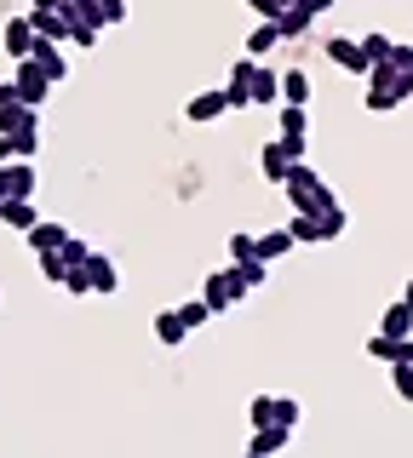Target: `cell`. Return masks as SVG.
Here are the masks:
<instances>
[{
    "label": "cell",
    "instance_id": "obj_1",
    "mask_svg": "<svg viewBox=\"0 0 413 458\" xmlns=\"http://www.w3.org/2000/svg\"><path fill=\"white\" fill-rule=\"evenodd\" d=\"M288 200H293V212H327V207H339L333 200V190L322 183V172L310 166V161H293V172H288Z\"/></svg>",
    "mask_w": 413,
    "mask_h": 458
},
{
    "label": "cell",
    "instance_id": "obj_2",
    "mask_svg": "<svg viewBox=\"0 0 413 458\" xmlns=\"http://www.w3.org/2000/svg\"><path fill=\"white\" fill-rule=\"evenodd\" d=\"M12 81H18V104H30V109H47L52 75H47V69L35 64V57H23V64H18V75H12Z\"/></svg>",
    "mask_w": 413,
    "mask_h": 458
},
{
    "label": "cell",
    "instance_id": "obj_3",
    "mask_svg": "<svg viewBox=\"0 0 413 458\" xmlns=\"http://www.w3.org/2000/svg\"><path fill=\"white\" fill-rule=\"evenodd\" d=\"M202 298H207V310H212V315H230V310L241 304V281H236V269H219V276H207Z\"/></svg>",
    "mask_w": 413,
    "mask_h": 458
},
{
    "label": "cell",
    "instance_id": "obj_4",
    "mask_svg": "<svg viewBox=\"0 0 413 458\" xmlns=\"http://www.w3.org/2000/svg\"><path fill=\"white\" fill-rule=\"evenodd\" d=\"M322 52L333 57L339 69L362 75V81H367V69H374V57H367V52H362V40H350V35H333V40H322Z\"/></svg>",
    "mask_w": 413,
    "mask_h": 458
},
{
    "label": "cell",
    "instance_id": "obj_5",
    "mask_svg": "<svg viewBox=\"0 0 413 458\" xmlns=\"http://www.w3.org/2000/svg\"><path fill=\"white\" fill-rule=\"evenodd\" d=\"M35 23H30V12H23V18H12L6 29H0V47H6V57H18V64H23V57H35Z\"/></svg>",
    "mask_w": 413,
    "mask_h": 458
},
{
    "label": "cell",
    "instance_id": "obj_6",
    "mask_svg": "<svg viewBox=\"0 0 413 458\" xmlns=\"http://www.w3.org/2000/svg\"><path fill=\"white\" fill-rule=\"evenodd\" d=\"M35 195V166L30 161H6L0 166V200H30Z\"/></svg>",
    "mask_w": 413,
    "mask_h": 458
},
{
    "label": "cell",
    "instance_id": "obj_7",
    "mask_svg": "<svg viewBox=\"0 0 413 458\" xmlns=\"http://www.w3.org/2000/svg\"><path fill=\"white\" fill-rule=\"evenodd\" d=\"M0 138H40V109H30V104L0 109Z\"/></svg>",
    "mask_w": 413,
    "mask_h": 458
},
{
    "label": "cell",
    "instance_id": "obj_8",
    "mask_svg": "<svg viewBox=\"0 0 413 458\" xmlns=\"http://www.w3.org/2000/svg\"><path fill=\"white\" fill-rule=\"evenodd\" d=\"M367 86H374V92H391V98H402V104L413 98V75H402L396 64H374V69H367Z\"/></svg>",
    "mask_w": 413,
    "mask_h": 458
},
{
    "label": "cell",
    "instance_id": "obj_9",
    "mask_svg": "<svg viewBox=\"0 0 413 458\" xmlns=\"http://www.w3.org/2000/svg\"><path fill=\"white\" fill-rule=\"evenodd\" d=\"M367 355H374V361H391V367H413V333H408V338L374 333V338H367Z\"/></svg>",
    "mask_w": 413,
    "mask_h": 458
},
{
    "label": "cell",
    "instance_id": "obj_10",
    "mask_svg": "<svg viewBox=\"0 0 413 458\" xmlns=\"http://www.w3.org/2000/svg\"><path fill=\"white\" fill-rule=\"evenodd\" d=\"M224 109H230V98H224V92H195L190 104H184V121H190V126H212Z\"/></svg>",
    "mask_w": 413,
    "mask_h": 458
},
{
    "label": "cell",
    "instance_id": "obj_11",
    "mask_svg": "<svg viewBox=\"0 0 413 458\" xmlns=\"http://www.w3.org/2000/svg\"><path fill=\"white\" fill-rule=\"evenodd\" d=\"M253 69H259V57H236L230 64V86H224V98H230V109H247V86H253Z\"/></svg>",
    "mask_w": 413,
    "mask_h": 458
},
{
    "label": "cell",
    "instance_id": "obj_12",
    "mask_svg": "<svg viewBox=\"0 0 413 458\" xmlns=\"http://www.w3.org/2000/svg\"><path fill=\"white\" fill-rule=\"evenodd\" d=\"M247 98H253V104H264V109H276V104H281V75H276L270 64H259V69H253Z\"/></svg>",
    "mask_w": 413,
    "mask_h": 458
},
{
    "label": "cell",
    "instance_id": "obj_13",
    "mask_svg": "<svg viewBox=\"0 0 413 458\" xmlns=\"http://www.w3.org/2000/svg\"><path fill=\"white\" fill-rule=\"evenodd\" d=\"M30 23H35L40 40H58V47L69 40V18H64V12H52V6H30Z\"/></svg>",
    "mask_w": 413,
    "mask_h": 458
},
{
    "label": "cell",
    "instance_id": "obj_14",
    "mask_svg": "<svg viewBox=\"0 0 413 458\" xmlns=\"http://www.w3.org/2000/svg\"><path fill=\"white\" fill-rule=\"evenodd\" d=\"M259 166H264V178H270V183H288V172H293V155L281 149V138H270L264 149H259Z\"/></svg>",
    "mask_w": 413,
    "mask_h": 458
},
{
    "label": "cell",
    "instance_id": "obj_15",
    "mask_svg": "<svg viewBox=\"0 0 413 458\" xmlns=\"http://www.w3.org/2000/svg\"><path fill=\"white\" fill-rule=\"evenodd\" d=\"M310 23H316V12L305 6V0H293L288 12L276 18V29H281V40H298V35H310Z\"/></svg>",
    "mask_w": 413,
    "mask_h": 458
},
{
    "label": "cell",
    "instance_id": "obj_16",
    "mask_svg": "<svg viewBox=\"0 0 413 458\" xmlns=\"http://www.w3.org/2000/svg\"><path fill=\"white\" fill-rule=\"evenodd\" d=\"M276 138H310V109H305V104H281Z\"/></svg>",
    "mask_w": 413,
    "mask_h": 458
},
{
    "label": "cell",
    "instance_id": "obj_17",
    "mask_svg": "<svg viewBox=\"0 0 413 458\" xmlns=\"http://www.w3.org/2000/svg\"><path fill=\"white\" fill-rule=\"evenodd\" d=\"M293 247H298L293 229H264V235H259V258H264V264H281Z\"/></svg>",
    "mask_w": 413,
    "mask_h": 458
},
{
    "label": "cell",
    "instance_id": "obj_18",
    "mask_svg": "<svg viewBox=\"0 0 413 458\" xmlns=\"http://www.w3.org/2000/svg\"><path fill=\"white\" fill-rule=\"evenodd\" d=\"M35 64L52 75V86H58V81L69 75V64H64V47H58V40H35Z\"/></svg>",
    "mask_w": 413,
    "mask_h": 458
},
{
    "label": "cell",
    "instance_id": "obj_19",
    "mask_svg": "<svg viewBox=\"0 0 413 458\" xmlns=\"http://www.w3.org/2000/svg\"><path fill=\"white\" fill-rule=\"evenodd\" d=\"M310 75L305 69H281V104H310Z\"/></svg>",
    "mask_w": 413,
    "mask_h": 458
},
{
    "label": "cell",
    "instance_id": "obj_20",
    "mask_svg": "<svg viewBox=\"0 0 413 458\" xmlns=\"http://www.w3.org/2000/svg\"><path fill=\"white\" fill-rule=\"evenodd\" d=\"M0 224L6 229H35V200H0Z\"/></svg>",
    "mask_w": 413,
    "mask_h": 458
},
{
    "label": "cell",
    "instance_id": "obj_21",
    "mask_svg": "<svg viewBox=\"0 0 413 458\" xmlns=\"http://www.w3.org/2000/svg\"><path fill=\"white\" fill-rule=\"evenodd\" d=\"M184 333H190V327H184V315H178V310H161V315H155V338H161L167 350H178Z\"/></svg>",
    "mask_w": 413,
    "mask_h": 458
},
{
    "label": "cell",
    "instance_id": "obj_22",
    "mask_svg": "<svg viewBox=\"0 0 413 458\" xmlns=\"http://www.w3.org/2000/svg\"><path fill=\"white\" fill-rule=\"evenodd\" d=\"M87 276H92V293H116V286H121L116 264H109L104 252H92V258H87Z\"/></svg>",
    "mask_w": 413,
    "mask_h": 458
},
{
    "label": "cell",
    "instance_id": "obj_23",
    "mask_svg": "<svg viewBox=\"0 0 413 458\" xmlns=\"http://www.w3.org/2000/svg\"><path fill=\"white\" fill-rule=\"evenodd\" d=\"M64 241H69V229H64V224H47V218H40V224L30 229V247H35V252H58Z\"/></svg>",
    "mask_w": 413,
    "mask_h": 458
},
{
    "label": "cell",
    "instance_id": "obj_24",
    "mask_svg": "<svg viewBox=\"0 0 413 458\" xmlns=\"http://www.w3.org/2000/svg\"><path fill=\"white\" fill-rule=\"evenodd\" d=\"M379 333H384V338H408V333H413V310H408V304H391V310L379 315Z\"/></svg>",
    "mask_w": 413,
    "mask_h": 458
},
{
    "label": "cell",
    "instance_id": "obj_25",
    "mask_svg": "<svg viewBox=\"0 0 413 458\" xmlns=\"http://www.w3.org/2000/svg\"><path fill=\"white\" fill-rule=\"evenodd\" d=\"M288 436H293L288 424H270V429H259V436H253V453H259V458H276L281 447H288Z\"/></svg>",
    "mask_w": 413,
    "mask_h": 458
},
{
    "label": "cell",
    "instance_id": "obj_26",
    "mask_svg": "<svg viewBox=\"0 0 413 458\" xmlns=\"http://www.w3.org/2000/svg\"><path fill=\"white\" fill-rule=\"evenodd\" d=\"M230 269H236L241 293H253V286H264V281H270V264H264V258H241V264H230Z\"/></svg>",
    "mask_w": 413,
    "mask_h": 458
},
{
    "label": "cell",
    "instance_id": "obj_27",
    "mask_svg": "<svg viewBox=\"0 0 413 458\" xmlns=\"http://www.w3.org/2000/svg\"><path fill=\"white\" fill-rule=\"evenodd\" d=\"M276 47H281V29L264 18V23H259V29L247 35V57H264V52H276Z\"/></svg>",
    "mask_w": 413,
    "mask_h": 458
},
{
    "label": "cell",
    "instance_id": "obj_28",
    "mask_svg": "<svg viewBox=\"0 0 413 458\" xmlns=\"http://www.w3.org/2000/svg\"><path fill=\"white\" fill-rule=\"evenodd\" d=\"M293 241H298V247H310V241H327L322 235V218H316V212H293Z\"/></svg>",
    "mask_w": 413,
    "mask_h": 458
},
{
    "label": "cell",
    "instance_id": "obj_29",
    "mask_svg": "<svg viewBox=\"0 0 413 458\" xmlns=\"http://www.w3.org/2000/svg\"><path fill=\"white\" fill-rule=\"evenodd\" d=\"M35 258H40V276L64 286V276H69V258H64V252H35Z\"/></svg>",
    "mask_w": 413,
    "mask_h": 458
},
{
    "label": "cell",
    "instance_id": "obj_30",
    "mask_svg": "<svg viewBox=\"0 0 413 458\" xmlns=\"http://www.w3.org/2000/svg\"><path fill=\"white\" fill-rule=\"evenodd\" d=\"M362 52L374 57V64H391V57H396V40H391V35H367V40H362Z\"/></svg>",
    "mask_w": 413,
    "mask_h": 458
},
{
    "label": "cell",
    "instance_id": "obj_31",
    "mask_svg": "<svg viewBox=\"0 0 413 458\" xmlns=\"http://www.w3.org/2000/svg\"><path fill=\"white\" fill-rule=\"evenodd\" d=\"M241 258H259V235H247V229L230 235V264H241Z\"/></svg>",
    "mask_w": 413,
    "mask_h": 458
},
{
    "label": "cell",
    "instance_id": "obj_32",
    "mask_svg": "<svg viewBox=\"0 0 413 458\" xmlns=\"http://www.w3.org/2000/svg\"><path fill=\"white\" fill-rule=\"evenodd\" d=\"M276 424V395H253V429Z\"/></svg>",
    "mask_w": 413,
    "mask_h": 458
},
{
    "label": "cell",
    "instance_id": "obj_33",
    "mask_svg": "<svg viewBox=\"0 0 413 458\" xmlns=\"http://www.w3.org/2000/svg\"><path fill=\"white\" fill-rule=\"evenodd\" d=\"M316 218H322V235H327V241L345 235V207H327V212H316Z\"/></svg>",
    "mask_w": 413,
    "mask_h": 458
},
{
    "label": "cell",
    "instance_id": "obj_34",
    "mask_svg": "<svg viewBox=\"0 0 413 458\" xmlns=\"http://www.w3.org/2000/svg\"><path fill=\"white\" fill-rule=\"evenodd\" d=\"M178 315H184V327H190V333H195V327H202L212 310H207V298H190V304H178Z\"/></svg>",
    "mask_w": 413,
    "mask_h": 458
},
{
    "label": "cell",
    "instance_id": "obj_35",
    "mask_svg": "<svg viewBox=\"0 0 413 458\" xmlns=\"http://www.w3.org/2000/svg\"><path fill=\"white\" fill-rule=\"evenodd\" d=\"M391 390L413 407V367H391Z\"/></svg>",
    "mask_w": 413,
    "mask_h": 458
},
{
    "label": "cell",
    "instance_id": "obj_36",
    "mask_svg": "<svg viewBox=\"0 0 413 458\" xmlns=\"http://www.w3.org/2000/svg\"><path fill=\"white\" fill-rule=\"evenodd\" d=\"M69 47H98V23H69Z\"/></svg>",
    "mask_w": 413,
    "mask_h": 458
},
{
    "label": "cell",
    "instance_id": "obj_37",
    "mask_svg": "<svg viewBox=\"0 0 413 458\" xmlns=\"http://www.w3.org/2000/svg\"><path fill=\"white\" fill-rule=\"evenodd\" d=\"M362 104L374 109V114H384V109H396V104H402V98H391V92H374V86H367V92H362Z\"/></svg>",
    "mask_w": 413,
    "mask_h": 458
},
{
    "label": "cell",
    "instance_id": "obj_38",
    "mask_svg": "<svg viewBox=\"0 0 413 458\" xmlns=\"http://www.w3.org/2000/svg\"><path fill=\"white\" fill-rule=\"evenodd\" d=\"M276 424H288V429L298 424V401L293 395H276Z\"/></svg>",
    "mask_w": 413,
    "mask_h": 458
},
{
    "label": "cell",
    "instance_id": "obj_39",
    "mask_svg": "<svg viewBox=\"0 0 413 458\" xmlns=\"http://www.w3.org/2000/svg\"><path fill=\"white\" fill-rule=\"evenodd\" d=\"M98 18H104V23H121L126 18V0H98Z\"/></svg>",
    "mask_w": 413,
    "mask_h": 458
},
{
    "label": "cell",
    "instance_id": "obj_40",
    "mask_svg": "<svg viewBox=\"0 0 413 458\" xmlns=\"http://www.w3.org/2000/svg\"><path fill=\"white\" fill-rule=\"evenodd\" d=\"M64 286H69V293H92V276H87V264H81V269H69V276H64Z\"/></svg>",
    "mask_w": 413,
    "mask_h": 458
},
{
    "label": "cell",
    "instance_id": "obj_41",
    "mask_svg": "<svg viewBox=\"0 0 413 458\" xmlns=\"http://www.w3.org/2000/svg\"><path fill=\"white\" fill-rule=\"evenodd\" d=\"M396 69H402V75H413V47H396V57H391Z\"/></svg>",
    "mask_w": 413,
    "mask_h": 458
},
{
    "label": "cell",
    "instance_id": "obj_42",
    "mask_svg": "<svg viewBox=\"0 0 413 458\" xmlns=\"http://www.w3.org/2000/svg\"><path fill=\"white\" fill-rule=\"evenodd\" d=\"M18 104V81H0V109H12Z\"/></svg>",
    "mask_w": 413,
    "mask_h": 458
},
{
    "label": "cell",
    "instance_id": "obj_43",
    "mask_svg": "<svg viewBox=\"0 0 413 458\" xmlns=\"http://www.w3.org/2000/svg\"><path fill=\"white\" fill-rule=\"evenodd\" d=\"M305 6H310V12H316V18H322V12H327V6H333V0H305Z\"/></svg>",
    "mask_w": 413,
    "mask_h": 458
},
{
    "label": "cell",
    "instance_id": "obj_44",
    "mask_svg": "<svg viewBox=\"0 0 413 458\" xmlns=\"http://www.w3.org/2000/svg\"><path fill=\"white\" fill-rule=\"evenodd\" d=\"M30 6H52V12H58V6H64V0H30Z\"/></svg>",
    "mask_w": 413,
    "mask_h": 458
},
{
    "label": "cell",
    "instance_id": "obj_45",
    "mask_svg": "<svg viewBox=\"0 0 413 458\" xmlns=\"http://www.w3.org/2000/svg\"><path fill=\"white\" fill-rule=\"evenodd\" d=\"M402 304H408V310H413V281H408V293H402Z\"/></svg>",
    "mask_w": 413,
    "mask_h": 458
},
{
    "label": "cell",
    "instance_id": "obj_46",
    "mask_svg": "<svg viewBox=\"0 0 413 458\" xmlns=\"http://www.w3.org/2000/svg\"><path fill=\"white\" fill-rule=\"evenodd\" d=\"M247 458H259V453H247Z\"/></svg>",
    "mask_w": 413,
    "mask_h": 458
}]
</instances>
